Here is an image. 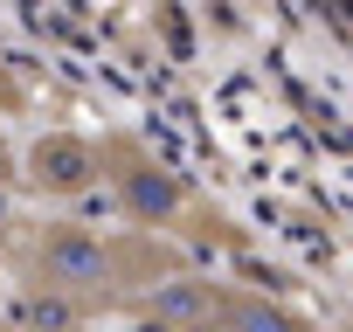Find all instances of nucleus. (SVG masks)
Segmentation results:
<instances>
[{
	"label": "nucleus",
	"mask_w": 353,
	"mask_h": 332,
	"mask_svg": "<svg viewBox=\"0 0 353 332\" xmlns=\"http://www.w3.org/2000/svg\"><path fill=\"white\" fill-rule=\"evenodd\" d=\"M194 270L173 242L125 229V222H83V215H14L0 242L8 311L21 332H83V325H132V311L166 284Z\"/></svg>",
	"instance_id": "1"
},
{
	"label": "nucleus",
	"mask_w": 353,
	"mask_h": 332,
	"mask_svg": "<svg viewBox=\"0 0 353 332\" xmlns=\"http://www.w3.org/2000/svg\"><path fill=\"white\" fill-rule=\"evenodd\" d=\"M104 201L125 229H145L159 242H173L194 263H215V256H243L250 249V229L188 174L173 166L152 138L111 125L104 132Z\"/></svg>",
	"instance_id": "2"
},
{
	"label": "nucleus",
	"mask_w": 353,
	"mask_h": 332,
	"mask_svg": "<svg viewBox=\"0 0 353 332\" xmlns=\"http://www.w3.org/2000/svg\"><path fill=\"white\" fill-rule=\"evenodd\" d=\"M132 332H319V318L270 284L215 277V263H194L132 311Z\"/></svg>",
	"instance_id": "3"
},
{
	"label": "nucleus",
	"mask_w": 353,
	"mask_h": 332,
	"mask_svg": "<svg viewBox=\"0 0 353 332\" xmlns=\"http://www.w3.org/2000/svg\"><path fill=\"white\" fill-rule=\"evenodd\" d=\"M21 194L42 215H83L104 194V132L56 125L21 152Z\"/></svg>",
	"instance_id": "4"
},
{
	"label": "nucleus",
	"mask_w": 353,
	"mask_h": 332,
	"mask_svg": "<svg viewBox=\"0 0 353 332\" xmlns=\"http://www.w3.org/2000/svg\"><path fill=\"white\" fill-rule=\"evenodd\" d=\"M21 187V152L8 145V132H0V208H8V194Z\"/></svg>",
	"instance_id": "5"
},
{
	"label": "nucleus",
	"mask_w": 353,
	"mask_h": 332,
	"mask_svg": "<svg viewBox=\"0 0 353 332\" xmlns=\"http://www.w3.org/2000/svg\"><path fill=\"white\" fill-rule=\"evenodd\" d=\"M0 111H28V83H21L8 63H0Z\"/></svg>",
	"instance_id": "6"
},
{
	"label": "nucleus",
	"mask_w": 353,
	"mask_h": 332,
	"mask_svg": "<svg viewBox=\"0 0 353 332\" xmlns=\"http://www.w3.org/2000/svg\"><path fill=\"white\" fill-rule=\"evenodd\" d=\"M83 332H132V325H83Z\"/></svg>",
	"instance_id": "7"
}]
</instances>
